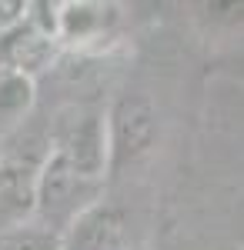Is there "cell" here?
Here are the masks:
<instances>
[{"mask_svg":"<svg viewBox=\"0 0 244 250\" xmlns=\"http://www.w3.org/2000/svg\"><path fill=\"white\" fill-rule=\"evenodd\" d=\"M34 104H37V80L0 67V137L17 134Z\"/></svg>","mask_w":244,"mask_h":250,"instance_id":"obj_8","label":"cell"},{"mask_svg":"<svg viewBox=\"0 0 244 250\" xmlns=\"http://www.w3.org/2000/svg\"><path fill=\"white\" fill-rule=\"evenodd\" d=\"M60 250H131V217L100 197L64 227Z\"/></svg>","mask_w":244,"mask_h":250,"instance_id":"obj_4","label":"cell"},{"mask_svg":"<svg viewBox=\"0 0 244 250\" xmlns=\"http://www.w3.org/2000/svg\"><path fill=\"white\" fill-rule=\"evenodd\" d=\"M24 20H27V3L24 0H0V40L10 30H17Z\"/></svg>","mask_w":244,"mask_h":250,"instance_id":"obj_10","label":"cell"},{"mask_svg":"<svg viewBox=\"0 0 244 250\" xmlns=\"http://www.w3.org/2000/svg\"><path fill=\"white\" fill-rule=\"evenodd\" d=\"M107 167L121 170L147 154L157 140V107L147 94H121L104 114Z\"/></svg>","mask_w":244,"mask_h":250,"instance_id":"obj_2","label":"cell"},{"mask_svg":"<svg viewBox=\"0 0 244 250\" xmlns=\"http://www.w3.org/2000/svg\"><path fill=\"white\" fill-rule=\"evenodd\" d=\"M54 150L64 160L67 167L77 170L87 180H97L104 184V177L111 173L107 167V130H104V114H84L80 120H74L64 137L54 144Z\"/></svg>","mask_w":244,"mask_h":250,"instance_id":"obj_5","label":"cell"},{"mask_svg":"<svg viewBox=\"0 0 244 250\" xmlns=\"http://www.w3.org/2000/svg\"><path fill=\"white\" fill-rule=\"evenodd\" d=\"M60 54V43L50 34L37 30L30 20H24L17 30H10L0 40V67L17 70L24 77L37 80V74H44Z\"/></svg>","mask_w":244,"mask_h":250,"instance_id":"obj_7","label":"cell"},{"mask_svg":"<svg viewBox=\"0 0 244 250\" xmlns=\"http://www.w3.org/2000/svg\"><path fill=\"white\" fill-rule=\"evenodd\" d=\"M0 250H60V237L34 220L0 230Z\"/></svg>","mask_w":244,"mask_h":250,"instance_id":"obj_9","label":"cell"},{"mask_svg":"<svg viewBox=\"0 0 244 250\" xmlns=\"http://www.w3.org/2000/svg\"><path fill=\"white\" fill-rule=\"evenodd\" d=\"M117 23V7L100 0H64L57 3L54 37L64 47H84L91 40H104V34Z\"/></svg>","mask_w":244,"mask_h":250,"instance_id":"obj_6","label":"cell"},{"mask_svg":"<svg viewBox=\"0 0 244 250\" xmlns=\"http://www.w3.org/2000/svg\"><path fill=\"white\" fill-rule=\"evenodd\" d=\"M24 147L27 150H20V144L0 150V217L10 220V227L27 224L34 217L37 177L44 157L50 154V147H44L37 137H30Z\"/></svg>","mask_w":244,"mask_h":250,"instance_id":"obj_3","label":"cell"},{"mask_svg":"<svg viewBox=\"0 0 244 250\" xmlns=\"http://www.w3.org/2000/svg\"><path fill=\"white\" fill-rule=\"evenodd\" d=\"M94 200H100V184L87 180L77 170L67 167V160L50 147V154L44 157V167L37 177V193H34V224L54 230L57 237L64 233V227L74 220L84 207H91Z\"/></svg>","mask_w":244,"mask_h":250,"instance_id":"obj_1","label":"cell"}]
</instances>
